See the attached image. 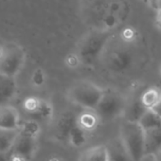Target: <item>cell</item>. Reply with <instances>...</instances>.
<instances>
[{"instance_id": "cell-1", "label": "cell", "mask_w": 161, "mask_h": 161, "mask_svg": "<svg viewBox=\"0 0 161 161\" xmlns=\"http://www.w3.org/2000/svg\"><path fill=\"white\" fill-rule=\"evenodd\" d=\"M104 90L91 82H80L75 84L67 92L69 101L85 110L95 111L99 105Z\"/></svg>"}, {"instance_id": "cell-2", "label": "cell", "mask_w": 161, "mask_h": 161, "mask_svg": "<svg viewBox=\"0 0 161 161\" xmlns=\"http://www.w3.org/2000/svg\"><path fill=\"white\" fill-rule=\"evenodd\" d=\"M119 138L133 161H141L145 157V136L138 123L123 120Z\"/></svg>"}, {"instance_id": "cell-3", "label": "cell", "mask_w": 161, "mask_h": 161, "mask_svg": "<svg viewBox=\"0 0 161 161\" xmlns=\"http://www.w3.org/2000/svg\"><path fill=\"white\" fill-rule=\"evenodd\" d=\"M26 61L25 50L16 44H10L0 53V74L15 78L22 70Z\"/></svg>"}, {"instance_id": "cell-4", "label": "cell", "mask_w": 161, "mask_h": 161, "mask_svg": "<svg viewBox=\"0 0 161 161\" xmlns=\"http://www.w3.org/2000/svg\"><path fill=\"white\" fill-rule=\"evenodd\" d=\"M126 102L127 100L119 92L104 90L103 99L94 112L99 117L101 122L111 121L123 115Z\"/></svg>"}, {"instance_id": "cell-5", "label": "cell", "mask_w": 161, "mask_h": 161, "mask_svg": "<svg viewBox=\"0 0 161 161\" xmlns=\"http://www.w3.org/2000/svg\"><path fill=\"white\" fill-rule=\"evenodd\" d=\"M108 40L109 34L107 32H95L88 35L79 47L77 56L80 62L86 64H94L102 54Z\"/></svg>"}, {"instance_id": "cell-6", "label": "cell", "mask_w": 161, "mask_h": 161, "mask_svg": "<svg viewBox=\"0 0 161 161\" xmlns=\"http://www.w3.org/2000/svg\"><path fill=\"white\" fill-rule=\"evenodd\" d=\"M22 108L29 119L39 123H47L53 118V107L50 103L39 97L30 96L25 98L22 103Z\"/></svg>"}, {"instance_id": "cell-7", "label": "cell", "mask_w": 161, "mask_h": 161, "mask_svg": "<svg viewBox=\"0 0 161 161\" xmlns=\"http://www.w3.org/2000/svg\"><path fill=\"white\" fill-rule=\"evenodd\" d=\"M37 146L36 138L24 136L18 133L11 154L22 159L23 161H30L35 155Z\"/></svg>"}, {"instance_id": "cell-8", "label": "cell", "mask_w": 161, "mask_h": 161, "mask_svg": "<svg viewBox=\"0 0 161 161\" xmlns=\"http://www.w3.org/2000/svg\"><path fill=\"white\" fill-rule=\"evenodd\" d=\"M21 122L20 113L14 106L0 107V131H18Z\"/></svg>"}, {"instance_id": "cell-9", "label": "cell", "mask_w": 161, "mask_h": 161, "mask_svg": "<svg viewBox=\"0 0 161 161\" xmlns=\"http://www.w3.org/2000/svg\"><path fill=\"white\" fill-rule=\"evenodd\" d=\"M133 63L132 56L129 52L119 49L110 54L107 60V67L115 73H123L127 71Z\"/></svg>"}, {"instance_id": "cell-10", "label": "cell", "mask_w": 161, "mask_h": 161, "mask_svg": "<svg viewBox=\"0 0 161 161\" xmlns=\"http://www.w3.org/2000/svg\"><path fill=\"white\" fill-rule=\"evenodd\" d=\"M147 110L148 109L143 105L140 100V95L136 96L131 100H127L122 115L123 120L133 123H138Z\"/></svg>"}, {"instance_id": "cell-11", "label": "cell", "mask_w": 161, "mask_h": 161, "mask_svg": "<svg viewBox=\"0 0 161 161\" xmlns=\"http://www.w3.org/2000/svg\"><path fill=\"white\" fill-rule=\"evenodd\" d=\"M77 115L72 112L63 113L57 120L55 127L56 137L62 141H67L69 135L77 124Z\"/></svg>"}, {"instance_id": "cell-12", "label": "cell", "mask_w": 161, "mask_h": 161, "mask_svg": "<svg viewBox=\"0 0 161 161\" xmlns=\"http://www.w3.org/2000/svg\"><path fill=\"white\" fill-rule=\"evenodd\" d=\"M17 85L15 78H10L0 74V107L8 105L15 97Z\"/></svg>"}, {"instance_id": "cell-13", "label": "cell", "mask_w": 161, "mask_h": 161, "mask_svg": "<svg viewBox=\"0 0 161 161\" xmlns=\"http://www.w3.org/2000/svg\"><path fill=\"white\" fill-rule=\"evenodd\" d=\"M145 156H155L161 150V128L144 131Z\"/></svg>"}, {"instance_id": "cell-14", "label": "cell", "mask_w": 161, "mask_h": 161, "mask_svg": "<svg viewBox=\"0 0 161 161\" xmlns=\"http://www.w3.org/2000/svg\"><path fill=\"white\" fill-rule=\"evenodd\" d=\"M77 125L82 128L86 133L95 130L101 123V120L94 111L85 110L84 112L77 115Z\"/></svg>"}, {"instance_id": "cell-15", "label": "cell", "mask_w": 161, "mask_h": 161, "mask_svg": "<svg viewBox=\"0 0 161 161\" xmlns=\"http://www.w3.org/2000/svg\"><path fill=\"white\" fill-rule=\"evenodd\" d=\"M80 161H109L107 147L96 145L85 150L80 154Z\"/></svg>"}, {"instance_id": "cell-16", "label": "cell", "mask_w": 161, "mask_h": 161, "mask_svg": "<svg viewBox=\"0 0 161 161\" xmlns=\"http://www.w3.org/2000/svg\"><path fill=\"white\" fill-rule=\"evenodd\" d=\"M109 161H133L126 152L120 138L112 140L107 146Z\"/></svg>"}, {"instance_id": "cell-17", "label": "cell", "mask_w": 161, "mask_h": 161, "mask_svg": "<svg viewBox=\"0 0 161 161\" xmlns=\"http://www.w3.org/2000/svg\"><path fill=\"white\" fill-rule=\"evenodd\" d=\"M140 100L148 110H152L161 101V90L156 87H150L141 93Z\"/></svg>"}, {"instance_id": "cell-18", "label": "cell", "mask_w": 161, "mask_h": 161, "mask_svg": "<svg viewBox=\"0 0 161 161\" xmlns=\"http://www.w3.org/2000/svg\"><path fill=\"white\" fill-rule=\"evenodd\" d=\"M41 132V123L33 119H27L21 122L20 127L18 129V133L21 136L31 137V138H38Z\"/></svg>"}, {"instance_id": "cell-19", "label": "cell", "mask_w": 161, "mask_h": 161, "mask_svg": "<svg viewBox=\"0 0 161 161\" xmlns=\"http://www.w3.org/2000/svg\"><path fill=\"white\" fill-rule=\"evenodd\" d=\"M138 124L143 129V131L161 128V118L153 110H147L139 120Z\"/></svg>"}, {"instance_id": "cell-20", "label": "cell", "mask_w": 161, "mask_h": 161, "mask_svg": "<svg viewBox=\"0 0 161 161\" xmlns=\"http://www.w3.org/2000/svg\"><path fill=\"white\" fill-rule=\"evenodd\" d=\"M17 136L18 131H0V153H10Z\"/></svg>"}, {"instance_id": "cell-21", "label": "cell", "mask_w": 161, "mask_h": 161, "mask_svg": "<svg viewBox=\"0 0 161 161\" xmlns=\"http://www.w3.org/2000/svg\"><path fill=\"white\" fill-rule=\"evenodd\" d=\"M87 140V133L80 128L77 124L71 131L67 142L74 147H82Z\"/></svg>"}, {"instance_id": "cell-22", "label": "cell", "mask_w": 161, "mask_h": 161, "mask_svg": "<svg viewBox=\"0 0 161 161\" xmlns=\"http://www.w3.org/2000/svg\"><path fill=\"white\" fill-rule=\"evenodd\" d=\"M31 80H32V84H33V86H42L45 84V80H46L45 73H44L43 70L40 69V68L36 69V70L33 72V74H32Z\"/></svg>"}, {"instance_id": "cell-23", "label": "cell", "mask_w": 161, "mask_h": 161, "mask_svg": "<svg viewBox=\"0 0 161 161\" xmlns=\"http://www.w3.org/2000/svg\"><path fill=\"white\" fill-rule=\"evenodd\" d=\"M134 36H135V33H134V31L131 29H127V30H125L123 31V37L126 40H131V39L134 38Z\"/></svg>"}, {"instance_id": "cell-24", "label": "cell", "mask_w": 161, "mask_h": 161, "mask_svg": "<svg viewBox=\"0 0 161 161\" xmlns=\"http://www.w3.org/2000/svg\"><path fill=\"white\" fill-rule=\"evenodd\" d=\"M155 24L161 30V10H157L156 17H155Z\"/></svg>"}, {"instance_id": "cell-25", "label": "cell", "mask_w": 161, "mask_h": 161, "mask_svg": "<svg viewBox=\"0 0 161 161\" xmlns=\"http://www.w3.org/2000/svg\"><path fill=\"white\" fill-rule=\"evenodd\" d=\"M105 23H106L107 27H112V26H114L115 23H116L114 16H107V18L105 19Z\"/></svg>"}, {"instance_id": "cell-26", "label": "cell", "mask_w": 161, "mask_h": 161, "mask_svg": "<svg viewBox=\"0 0 161 161\" xmlns=\"http://www.w3.org/2000/svg\"><path fill=\"white\" fill-rule=\"evenodd\" d=\"M0 161H11V153H0Z\"/></svg>"}, {"instance_id": "cell-27", "label": "cell", "mask_w": 161, "mask_h": 161, "mask_svg": "<svg viewBox=\"0 0 161 161\" xmlns=\"http://www.w3.org/2000/svg\"><path fill=\"white\" fill-rule=\"evenodd\" d=\"M152 110L161 118V101H160V103H158L154 108H153Z\"/></svg>"}, {"instance_id": "cell-28", "label": "cell", "mask_w": 161, "mask_h": 161, "mask_svg": "<svg viewBox=\"0 0 161 161\" xmlns=\"http://www.w3.org/2000/svg\"><path fill=\"white\" fill-rule=\"evenodd\" d=\"M153 7L157 11V10H161V0H153Z\"/></svg>"}, {"instance_id": "cell-29", "label": "cell", "mask_w": 161, "mask_h": 161, "mask_svg": "<svg viewBox=\"0 0 161 161\" xmlns=\"http://www.w3.org/2000/svg\"><path fill=\"white\" fill-rule=\"evenodd\" d=\"M154 158H155V161H161V150H160V152L154 156Z\"/></svg>"}, {"instance_id": "cell-30", "label": "cell", "mask_w": 161, "mask_h": 161, "mask_svg": "<svg viewBox=\"0 0 161 161\" xmlns=\"http://www.w3.org/2000/svg\"><path fill=\"white\" fill-rule=\"evenodd\" d=\"M118 8H119V5L118 4H112V6H111L112 11H117Z\"/></svg>"}, {"instance_id": "cell-31", "label": "cell", "mask_w": 161, "mask_h": 161, "mask_svg": "<svg viewBox=\"0 0 161 161\" xmlns=\"http://www.w3.org/2000/svg\"><path fill=\"white\" fill-rule=\"evenodd\" d=\"M148 1L151 2V4H153V0H148Z\"/></svg>"}, {"instance_id": "cell-32", "label": "cell", "mask_w": 161, "mask_h": 161, "mask_svg": "<svg viewBox=\"0 0 161 161\" xmlns=\"http://www.w3.org/2000/svg\"><path fill=\"white\" fill-rule=\"evenodd\" d=\"M159 71H160V75H161V65H160V67H159Z\"/></svg>"}]
</instances>
